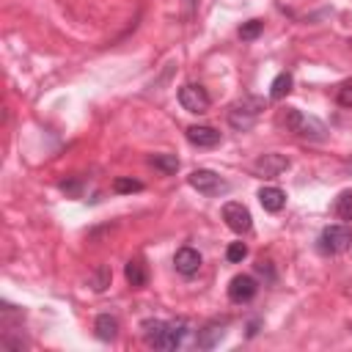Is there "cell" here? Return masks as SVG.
<instances>
[{
    "label": "cell",
    "mask_w": 352,
    "mask_h": 352,
    "mask_svg": "<svg viewBox=\"0 0 352 352\" xmlns=\"http://www.w3.org/2000/svg\"><path fill=\"white\" fill-rule=\"evenodd\" d=\"M113 190H116V192H140V190H143V182L129 179V176H118V179L113 182Z\"/></svg>",
    "instance_id": "obj_20"
},
{
    "label": "cell",
    "mask_w": 352,
    "mask_h": 352,
    "mask_svg": "<svg viewBox=\"0 0 352 352\" xmlns=\"http://www.w3.org/2000/svg\"><path fill=\"white\" fill-rule=\"evenodd\" d=\"M124 278H126V283H129L132 289H140V286H146V280H148L146 264H143L140 258H132V261H126V267H124Z\"/></svg>",
    "instance_id": "obj_13"
},
{
    "label": "cell",
    "mask_w": 352,
    "mask_h": 352,
    "mask_svg": "<svg viewBox=\"0 0 352 352\" xmlns=\"http://www.w3.org/2000/svg\"><path fill=\"white\" fill-rule=\"evenodd\" d=\"M223 336H226L223 324H206L204 330H198V346H201V349H212V346L220 344Z\"/></svg>",
    "instance_id": "obj_15"
},
{
    "label": "cell",
    "mask_w": 352,
    "mask_h": 352,
    "mask_svg": "<svg viewBox=\"0 0 352 352\" xmlns=\"http://www.w3.org/2000/svg\"><path fill=\"white\" fill-rule=\"evenodd\" d=\"M107 283H110V270H107V267H99V272L94 275V289L102 292Z\"/></svg>",
    "instance_id": "obj_23"
},
{
    "label": "cell",
    "mask_w": 352,
    "mask_h": 352,
    "mask_svg": "<svg viewBox=\"0 0 352 352\" xmlns=\"http://www.w3.org/2000/svg\"><path fill=\"white\" fill-rule=\"evenodd\" d=\"M292 85H294L292 74H289V72H280V74L272 80V85H270V99H272V102H280V99L292 91Z\"/></svg>",
    "instance_id": "obj_16"
},
{
    "label": "cell",
    "mask_w": 352,
    "mask_h": 352,
    "mask_svg": "<svg viewBox=\"0 0 352 352\" xmlns=\"http://www.w3.org/2000/svg\"><path fill=\"white\" fill-rule=\"evenodd\" d=\"M286 168H289V160H286L283 154H261V157L253 162V170H256L261 179H275V176H280Z\"/></svg>",
    "instance_id": "obj_8"
},
{
    "label": "cell",
    "mask_w": 352,
    "mask_h": 352,
    "mask_svg": "<svg viewBox=\"0 0 352 352\" xmlns=\"http://www.w3.org/2000/svg\"><path fill=\"white\" fill-rule=\"evenodd\" d=\"M349 47H352V38H349Z\"/></svg>",
    "instance_id": "obj_26"
},
{
    "label": "cell",
    "mask_w": 352,
    "mask_h": 352,
    "mask_svg": "<svg viewBox=\"0 0 352 352\" xmlns=\"http://www.w3.org/2000/svg\"><path fill=\"white\" fill-rule=\"evenodd\" d=\"M173 267H176V272L190 278V275H195L201 270V253L195 248H179L176 256H173Z\"/></svg>",
    "instance_id": "obj_10"
},
{
    "label": "cell",
    "mask_w": 352,
    "mask_h": 352,
    "mask_svg": "<svg viewBox=\"0 0 352 352\" xmlns=\"http://www.w3.org/2000/svg\"><path fill=\"white\" fill-rule=\"evenodd\" d=\"M143 330V341L154 349H176L182 346V341L187 338V322L184 319H173V322H165V319H146L140 324Z\"/></svg>",
    "instance_id": "obj_1"
},
{
    "label": "cell",
    "mask_w": 352,
    "mask_h": 352,
    "mask_svg": "<svg viewBox=\"0 0 352 352\" xmlns=\"http://www.w3.org/2000/svg\"><path fill=\"white\" fill-rule=\"evenodd\" d=\"M261 30H264V22L261 19H248V22L239 25V38L242 41H253V38L261 36Z\"/></svg>",
    "instance_id": "obj_18"
},
{
    "label": "cell",
    "mask_w": 352,
    "mask_h": 352,
    "mask_svg": "<svg viewBox=\"0 0 352 352\" xmlns=\"http://www.w3.org/2000/svg\"><path fill=\"white\" fill-rule=\"evenodd\" d=\"M187 140L198 148H212L220 143V132L214 126H187Z\"/></svg>",
    "instance_id": "obj_11"
},
{
    "label": "cell",
    "mask_w": 352,
    "mask_h": 352,
    "mask_svg": "<svg viewBox=\"0 0 352 352\" xmlns=\"http://www.w3.org/2000/svg\"><path fill=\"white\" fill-rule=\"evenodd\" d=\"M261 110H264V99H261V96H242L239 102L231 104V110H228V124H231L236 132H248V129L256 124V118L261 116Z\"/></svg>",
    "instance_id": "obj_3"
},
{
    "label": "cell",
    "mask_w": 352,
    "mask_h": 352,
    "mask_svg": "<svg viewBox=\"0 0 352 352\" xmlns=\"http://www.w3.org/2000/svg\"><path fill=\"white\" fill-rule=\"evenodd\" d=\"M336 214L341 217V220H352V192H341L338 198H336Z\"/></svg>",
    "instance_id": "obj_19"
},
{
    "label": "cell",
    "mask_w": 352,
    "mask_h": 352,
    "mask_svg": "<svg viewBox=\"0 0 352 352\" xmlns=\"http://www.w3.org/2000/svg\"><path fill=\"white\" fill-rule=\"evenodd\" d=\"M280 121L286 124V129H292V132H294L297 138H302V140L322 143V140L327 138V126H324L319 118L300 113L297 107H286V113L280 116Z\"/></svg>",
    "instance_id": "obj_2"
},
{
    "label": "cell",
    "mask_w": 352,
    "mask_h": 352,
    "mask_svg": "<svg viewBox=\"0 0 352 352\" xmlns=\"http://www.w3.org/2000/svg\"><path fill=\"white\" fill-rule=\"evenodd\" d=\"M256 292H258V283L250 275H236L228 283V297H231V302H239V305L250 302L256 297Z\"/></svg>",
    "instance_id": "obj_9"
},
{
    "label": "cell",
    "mask_w": 352,
    "mask_h": 352,
    "mask_svg": "<svg viewBox=\"0 0 352 352\" xmlns=\"http://www.w3.org/2000/svg\"><path fill=\"white\" fill-rule=\"evenodd\" d=\"M336 102H338L341 107H352V80H346V82L338 85V91H336Z\"/></svg>",
    "instance_id": "obj_22"
},
{
    "label": "cell",
    "mask_w": 352,
    "mask_h": 352,
    "mask_svg": "<svg viewBox=\"0 0 352 352\" xmlns=\"http://www.w3.org/2000/svg\"><path fill=\"white\" fill-rule=\"evenodd\" d=\"M245 256H248V248H245V242H231V245H228V250H226V258H228L231 264H239Z\"/></svg>",
    "instance_id": "obj_21"
},
{
    "label": "cell",
    "mask_w": 352,
    "mask_h": 352,
    "mask_svg": "<svg viewBox=\"0 0 352 352\" xmlns=\"http://www.w3.org/2000/svg\"><path fill=\"white\" fill-rule=\"evenodd\" d=\"M352 248V231L346 226H327L319 234V250L327 256H338Z\"/></svg>",
    "instance_id": "obj_5"
},
{
    "label": "cell",
    "mask_w": 352,
    "mask_h": 352,
    "mask_svg": "<svg viewBox=\"0 0 352 352\" xmlns=\"http://www.w3.org/2000/svg\"><path fill=\"white\" fill-rule=\"evenodd\" d=\"M148 165H154L157 170L170 176V173L179 170V157L176 154H154V157H148Z\"/></svg>",
    "instance_id": "obj_17"
},
{
    "label": "cell",
    "mask_w": 352,
    "mask_h": 352,
    "mask_svg": "<svg viewBox=\"0 0 352 352\" xmlns=\"http://www.w3.org/2000/svg\"><path fill=\"white\" fill-rule=\"evenodd\" d=\"M256 270H258V275H267L270 280H275V272H272V267H270V261H264V258H261V261L256 264Z\"/></svg>",
    "instance_id": "obj_24"
},
{
    "label": "cell",
    "mask_w": 352,
    "mask_h": 352,
    "mask_svg": "<svg viewBox=\"0 0 352 352\" xmlns=\"http://www.w3.org/2000/svg\"><path fill=\"white\" fill-rule=\"evenodd\" d=\"M94 330H96V338L102 341H113L118 336V319L110 316V314H99L96 322H94Z\"/></svg>",
    "instance_id": "obj_14"
},
{
    "label": "cell",
    "mask_w": 352,
    "mask_h": 352,
    "mask_svg": "<svg viewBox=\"0 0 352 352\" xmlns=\"http://www.w3.org/2000/svg\"><path fill=\"white\" fill-rule=\"evenodd\" d=\"M256 330H258V319H253V322L248 324V336H256Z\"/></svg>",
    "instance_id": "obj_25"
},
{
    "label": "cell",
    "mask_w": 352,
    "mask_h": 352,
    "mask_svg": "<svg viewBox=\"0 0 352 352\" xmlns=\"http://www.w3.org/2000/svg\"><path fill=\"white\" fill-rule=\"evenodd\" d=\"M187 182H190L192 190H198V192L206 195V198L226 195V192L231 190V184H228L220 173H214V170H209V168H198V170H192V173L187 176Z\"/></svg>",
    "instance_id": "obj_4"
},
{
    "label": "cell",
    "mask_w": 352,
    "mask_h": 352,
    "mask_svg": "<svg viewBox=\"0 0 352 352\" xmlns=\"http://www.w3.org/2000/svg\"><path fill=\"white\" fill-rule=\"evenodd\" d=\"M179 104L187 113H206L209 110V94H206V88H201L195 82H187V85L179 88Z\"/></svg>",
    "instance_id": "obj_7"
},
{
    "label": "cell",
    "mask_w": 352,
    "mask_h": 352,
    "mask_svg": "<svg viewBox=\"0 0 352 352\" xmlns=\"http://www.w3.org/2000/svg\"><path fill=\"white\" fill-rule=\"evenodd\" d=\"M256 198L267 212H280L286 206V192L280 187H261Z\"/></svg>",
    "instance_id": "obj_12"
},
{
    "label": "cell",
    "mask_w": 352,
    "mask_h": 352,
    "mask_svg": "<svg viewBox=\"0 0 352 352\" xmlns=\"http://www.w3.org/2000/svg\"><path fill=\"white\" fill-rule=\"evenodd\" d=\"M223 220H226V226H228L234 234H248V231L253 228V217H250L248 206L239 204V201H228V204L223 206Z\"/></svg>",
    "instance_id": "obj_6"
}]
</instances>
